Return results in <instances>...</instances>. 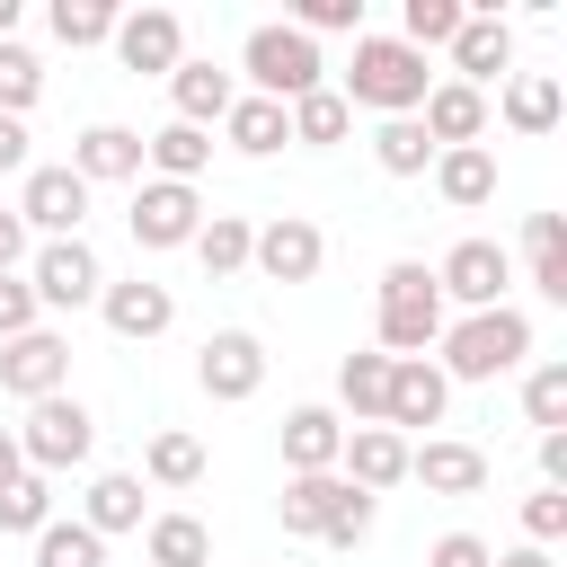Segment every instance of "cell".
Returning a JSON list of instances; mask_svg holds the SVG:
<instances>
[{
  "mask_svg": "<svg viewBox=\"0 0 567 567\" xmlns=\"http://www.w3.org/2000/svg\"><path fill=\"white\" fill-rule=\"evenodd\" d=\"M168 97H177V124H195V133H213V124L230 115V97H239V80H230L221 62H195V53H186V62L168 71Z\"/></svg>",
  "mask_w": 567,
  "mask_h": 567,
  "instance_id": "obj_21",
  "label": "cell"
},
{
  "mask_svg": "<svg viewBox=\"0 0 567 567\" xmlns=\"http://www.w3.org/2000/svg\"><path fill=\"white\" fill-rule=\"evenodd\" d=\"M62 168H71L80 186H124V177L142 186V133H133V124H89Z\"/></svg>",
  "mask_w": 567,
  "mask_h": 567,
  "instance_id": "obj_17",
  "label": "cell"
},
{
  "mask_svg": "<svg viewBox=\"0 0 567 567\" xmlns=\"http://www.w3.org/2000/svg\"><path fill=\"white\" fill-rule=\"evenodd\" d=\"M337 478H346V487H363V496L399 487V478H408V434H390V425H346Z\"/></svg>",
  "mask_w": 567,
  "mask_h": 567,
  "instance_id": "obj_19",
  "label": "cell"
},
{
  "mask_svg": "<svg viewBox=\"0 0 567 567\" xmlns=\"http://www.w3.org/2000/svg\"><path fill=\"white\" fill-rule=\"evenodd\" d=\"M239 71H248V97H275V106H292V97H310V89H328V62H319V44L301 35V27H248V44H239Z\"/></svg>",
  "mask_w": 567,
  "mask_h": 567,
  "instance_id": "obj_3",
  "label": "cell"
},
{
  "mask_svg": "<svg viewBox=\"0 0 567 567\" xmlns=\"http://www.w3.org/2000/svg\"><path fill=\"white\" fill-rule=\"evenodd\" d=\"M558 115H567V89H558V71H505V124H514L523 142L558 133Z\"/></svg>",
  "mask_w": 567,
  "mask_h": 567,
  "instance_id": "obj_22",
  "label": "cell"
},
{
  "mask_svg": "<svg viewBox=\"0 0 567 567\" xmlns=\"http://www.w3.org/2000/svg\"><path fill=\"white\" fill-rule=\"evenodd\" d=\"M9 35H18V0H0V44H9Z\"/></svg>",
  "mask_w": 567,
  "mask_h": 567,
  "instance_id": "obj_52",
  "label": "cell"
},
{
  "mask_svg": "<svg viewBox=\"0 0 567 567\" xmlns=\"http://www.w3.org/2000/svg\"><path fill=\"white\" fill-rule=\"evenodd\" d=\"M142 168L168 177V186H195V177L213 168V133H195V124H159V133H142Z\"/></svg>",
  "mask_w": 567,
  "mask_h": 567,
  "instance_id": "obj_24",
  "label": "cell"
},
{
  "mask_svg": "<svg viewBox=\"0 0 567 567\" xmlns=\"http://www.w3.org/2000/svg\"><path fill=\"white\" fill-rule=\"evenodd\" d=\"M221 133H230V151H248V159H266V151H284L292 133H284V106L275 97H230V115H221Z\"/></svg>",
  "mask_w": 567,
  "mask_h": 567,
  "instance_id": "obj_31",
  "label": "cell"
},
{
  "mask_svg": "<svg viewBox=\"0 0 567 567\" xmlns=\"http://www.w3.org/2000/svg\"><path fill=\"white\" fill-rule=\"evenodd\" d=\"M106 44H115L124 71H159V80L186 62V27H177V9H124Z\"/></svg>",
  "mask_w": 567,
  "mask_h": 567,
  "instance_id": "obj_13",
  "label": "cell"
},
{
  "mask_svg": "<svg viewBox=\"0 0 567 567\" xmlns=\"http://www.w3.org/2000/svg\"><path fill=\"white\" fill-rule=\"evenodd\" d=\"M372 159H381V177H425V168H434V142H425V124H416V115H381Z\"/></svg>",
  "mask_w": 567,
  "mask_h": 567,
  "instance_id": "obj_33",
  "label": "cell"
},
{
  "mask_svg": "<svg viewBox=\"0 0 567 567\" xmlns=\"http://www.w3.org/2000/svg\"><path fill=\"white\" fill-rule=\"evenodd\" d=\"M425 567H496V549H487L478 532H443V540L425 549Z\"/></svg>",
  "mask_w": 567,
  "mask_h": 567,
  "instance_id": "obj_46",
  "label": "cell"
},
{
  "mask_svg": "<svg viewBox=\"0 0 567 567\" xmlns=\"http://www.w3.org/2000/svg\"><path fill=\"white\" fill-rule=\"evenodd\" d=\"M124 221H133V248H186L204 230V195L195 186H168V177H142Z\"/></svg>",
  "mask_w": 567,
  "mask_h": 567,
  "instance_id": "obj_8",
  "label": "cell"
},
{
  "mask_svg": "<svg viewBox=\"0 0 567 567\" xmlns=\"http://www.w3.org/2000/svg\"><path fill=\"white\" fill-rule=\"evenodd\" d=\"M425 89H434L425 53H408L399 35H354V71H346L337 97H346V106H372V115H416Z\"/></svg>",
  "mask_w": 567,
  "mask_h": 567,
  "instance_id": "obj_2",
  "label": "cell"
},
{
  "mask_svg": "<svg viewBox=\"0 0 567 567\" xmlns=\"http://www.w3.org/2000/svg\"><path fill=\"white\" fill-rule=\"evenodd\" d=\"M80 523H89L97 540L142 532V478H133V470H97V478H89V496H80Z\"/></svg>",
  "mask_w": 567,
  "mask_h": 567,
  "instance_id": "obj_25",
  "label": "cell"
},
{
  "mask_svg": "<svg viewBox=\"0 0 567 567\" xmlns=\"http://www.w3.org/2000/svg\"><path fill=\"white\" fill-rule=\"evenodd\" d=\"M97 310H106V328H115L124 346H151V337H168V319H177L168 284H151V275H124V284H106V292H97Z\"/></svg>",
  "mask_w": 567,
  "mask_h": 567,
  "instance_id": "obj_18",
  "label": "cell"
},
{
  "mask_svg": "<svg viewBox=\"0 0 567 567\" xmlns=\"http://www.w3.org/2000/svg\"><path fill=\"white\" fill-rule=\"evenodd\" d=\"M540 487H567V434H540Z\"/></svg>",
  "mask_w": 567,
  "mask_h": 567,
  "instance_id": "obj_48",
  "label": "cell"
},
{
  "mask_svg": "<svg viewBox=\"0 0 567 567\" xmlns=\"http://www.w3.org/2000/svg\"><path fill=\"white\" fill-rule=\"evenodd\" d=\"M44 523H53V478H35V470L9 478V487H0V532H27V540H35Z\"/></svg>",
  "mask_w": 567,
  "mask_h": 567,
  "instance_id": "obj_38",
  "label": "cell"
},
{
  "mask_svg": "<svg viewBox=\"0 0 567 567\" xmlns=\"http://www.w3.org/2000/svg\"><path fill=\"white\" fill-rule=\"evenodd\" d=\"M337 505H346V478H337V470H301V478H284V532L319 540Z\"/></svg>",
  "mask_w": 567,
  "mask_h": 567,
  "instance_id": "obj_29",
  "label": "cell"
},
{
  "mask_svg": "<svg viewBox=\"0 0 567 567\" xmlns=\"http://www.w3.org/2000/svg\"><path fill=\"white\" fill-rule=\"evenodd\" d=\"M142 478H151V487H195V478H204V443H195L186 425H159V434L142 443Z\"/></svg>",
  "mask_w": 567,
  "mask_h": 567,
  "instance_id": "obj_32",
  "label": "cell"
},
{
  "mask_svg": "<svg viewBox=\"0 0 567 567\" xmlns=\"http://www.w3.org/2000/svg\"><path fill=\"white\" fill-rule=\"evenodd\" d=\"M9 434H18V461H27L35 478H53V470H80V461L97 452V416H89L71 390L35 399V408H27V425H9Z\"/></svg>",
  "mask_w": 567,
  "mask_h": 567,
  "instance_id": "obj_5",
  "label": "cell"
},
{
  "mask_svg": "<svg viewBox=\"0 0 567 567\" xmlns=\"http://www.w3.org/2000/svg\"><path fill=\"white\" fill-rule=\"evenodd\" d=\"M523 532H532V549L567 540V487H532V496H523Z\"/></svg>",
  "mask_w": 567,
  "mask_h": 567,
  "instance_id": "obj_43",
  "label": "cell"
},
{
  "mask_svg": "<svg viewBox=\"0 0 567 567\" xmlns=\"http://www.w3.org/2000/svg\"><path fill=\"white\" fill-rule=\"evenodd\" d=\"M27 230H44V239H80V221H89V186L71 177V168H27V195L9 204Z\"/></svg>",
  "mask_w": 567,
  "mask_h": 567,
  "instance_id": "obj_15",
  "label": "cell"
},
{
  "mask_svg": "<svg viewBox=\"0 0 567 567\" xmlns=\"http://www.w3.org/2000/svg\"><path fill=\"white\" fill-rule=\"evenodd\" d=\"M523 416L540 434H567V363H532L523 372Z\"/></svg>",
  "mask_w": 567,
  "mask_h": 567,
  "instance_id": "obj_37",
  "label": "cell"
},
{
  "mask_svg": "<svg viewBox=\"0 0 567 567\" xmlns=\"http://www.w3.org/2000/svg\"><path fill=\"white\" fill-rule=\"evenodd\" d=\"M248 239H257V221H239V213H204V230H195L186 248H195V266H204L213 284H230V275H248Z\"/></svg>",
  "mask_w": 567,
  "mask_h": 567,
  "instance_id": "obj_27",
  "label": "cell"
},
{
  "mask_svg": "<svg viewBox=\"0 0 567 567\" xmlns=\"http://www.w3.org/2000/svg\"><path fill=\"white\" fill-rule=\"evenodd\" d=\"M452 408V381L425 363V354H390V399H381V425L390 434H416V425H443Z\"/></svg>",
  "mask_w": 567,
  "mask_h": 567,
  "instance_id": "obj_12",
  "label": "cell"
},
{
  "mask_svg": "<svg viewBox=\"0 0 567 567\" xmlns=\"http://www.w3.org/2000/svg\"><path fill=\"white\" fill-rule=\"evenodd\" d=\"M461 18H470L461 0H408V9H399V44H408V53H434V44L461 35Z\"/></svg>",
  "mask_w": 567,
  "mask_h": 567,
  "instance_id": "obj_36",
  "label": "cell"
},
{
  "mask_svg": "<svg viewBox=\"0 0 567 567\" xmlns=\"http://www.w3.org/2000/svg\"><path fill=\"white\" fill-rule=\"evenodd\" d=\"M416 124H425L434 151H470V142H487V97L461 89V80H434L425 106H416Z\"/></svg>",
  "mask_w": 567,
  "mask_h": 567,
  "instance_id": "obj_20",
  "label": "cell"
},
{
  "mask_svg": "<svg viewBox=\"0 0 567 567\" xmlns=\"http://www.w3.org/2000/svg\"><path fill=\"white\" fill-rule=\"evenodd\" d=\"M505 284H514V257H505L496 239H461V248L434 266V292H443V301H461V310H496V301H505Z\"/></svg>",
  "mask_w": 567,
  "mask_h": 567,
  "instance_id": "obj_11",
  "label": "cell"
},
{
  "mask_svg": "<svg viewBox=\"0 0 567 567\" xmlns=\"http://www.w3.org/2000/svg\"><path fill=\"white\" fill-rule=\"evenodd\" d=\"M284 27H301L310 44H319V35H363V0H301Z\"/></svg>",
  "mask_w": 567,
  "mask_h": 567,
  "instance_id": "obj_42",
  "label": "cell"
},
{
  "mask_svg": "<svg viewBox=\"0 0 567 567\" xmlns=\"http://www.w3.org/2000/svg\"><path fill=\"white\" fill-rule=\"evenodd\" d=\"M115 18H124V9H106V0H53V35H62L71 53H80V44H106Z\"/></svg>",
  "mask_w": 567,
  "mask_h": 567,
  "instance_id": "obj_41",
  "label": "cell"
},
{
  "mask_svg": "<svg viewBox=\"0 0 567 567\" xmlns=\"http://www.w3.org/2000/svg\"><path fill=\"white\" fill-rule=\"evenodd\" d=\"M434 186H443L452 213H478V204L496 195V151H487V142H470V151H434Z\"/></svg>",
  "mask_w": 567,
  "mask_h": 567,
  "instance_id": "obj_26",
  "label": "cell"
},
{
  "mask_svg": "<svg viewBox=\"0 0 567 567\" xmlns=\"http://www.w3.org/2000/svg\"><path fill=\"white\" fill-rule=\"evenodd\" d=\"M248 266H257L266 284H310V275L328 266V230H319L310 213H275V221H257Z\"/></svg>",
  "mask_w": 567,
  "mask_h": 567,
  "instance_id": "obj_7",
  "label": "cell"
},
{
  "mask_svg": "<svg viewBox=\"0 0 567 567\" xmlns=\"http://www.w3.org/2000/svg\"><path fill=\"white\" fill-rule=\"evenodd\" d=\"M27 292H35V310H80V301L106 292V266H97L89 239H44L27 257Z\"/></svg>",
  "mask_w": 567,
  "mask_h": 567,
  "instance_id": "obj_6",
  "label": "cell"
},
{
  "mask_svg": "<svg viewBox=\"0 0 567 567\" xmlns=\"http://www.w3.org/2000/svg\"><path fill=\"white\" fill-rule=\"evenodd\" d=\"M35 567H106V540L89 523H44L35 532Z\"/></svg>",
  "mask_w": 567,
  "mask_h": 567,
  "instance_id": "obj_39",
  "label": "cell"
},
{
  "mask_svg": "<svg viewBox=\"0 0 567 567\" xmlns=\"http://www.w3.org/2000/svg\"><path fill=\"white\" fill-rule=\"evenodd\" d=\"M372 328H381V354H425V346L443 337V292H434V266H416V257L381 266V310H372Z\"/></svg>",
  "mask_w": 567,
  "mask_h": 567,
  "instance_id": "obj_4",
  "label": "cell"
},
{
  "mask_svg": "<svg viewBox=\"0 0 567 567\" xmlns=\"http://www.w3.org/2000/svg\"><path fill=\"white\" fill-rule=\"evenodd\" d=\"M372 514H381V496H363V487H346V505L328 514V549H354V540H372Z\"/></svg>",
  "mask_w": 567,
  "mask_h": 567,
  "instance_id": "obj_44",
  "label": "cell"
},
{
  "mask_svg": "<svg viewBox=\"0 0 567 567\" xmlns=\"http://www.w3.org/2000/svg\"><path fill=\"white\" fill-rule=\"evenodd\" d=\"M443 381H505V372H523V354H532V319L514 310V301H496V310H461L443 337Z\"/></svg>",
  "mask_w": 567,
  "mask_h": 567,
  "instance_id": "obj_1",
  "label": "cell"
},
{
  "mask_svg": "<svg viewBox=\"0 0 567 567\" xmlns=\"http://www.w3.org/2000/svg\"><path fill=\"white\" fill-rule=\"evenodd\" d=\"M35 97H44V62L9 35V44H0V115H18V124H27V106H35Z\"/></svg>",
  "mask_w": 567,
  "mask_h": 567,
  "instance_id": "obj_40",
  "label": "cell"
},
{
  "mask_svg": "<svg viewBox=\"0 0 567 567\" xmlns=\"http://www.w3.org/2000/svg\"><path fill=\"white\" fill-rule=\"evenodd\" d=\"M337 399L354 425H381V399H390V354H346L337 363Z\"/></svg>",
  "mask_w": 567,
  "mask_h": 567,
  "instance_id": "obj_34",
  "label": "cell"
},
{
  "mask_svg": "<svg viewBox=\"0 0 567 567\" xmlns=\"http://www.w3.org/2000/svg\"><path fill=\"white\" fill-rule=\"evenodd\" d=\"M284 133H292V142H310V151H337V142L354 133V106H346L337 89H310V97H292V106H284Z\"/></svg>",
  "mask_w": 567,
  "mask_h": 567,
  "instance_id": "obj_30",
  "label": "cell"
},
{
  "mask_svg": "<svg viewBox=\"0 0 567 567\" xmlns=\"http://www.w3.org/2000/svg\"><path fill=\"white\" fill-rule=\"evenodd\" d=\"M408 478L425 496H478L487 487V452L478 443H452V434H425V443H408Z\"/></svg>",
  "mask_w": 567,
  "mask_h": 567,
  "instance_id": "obj_16",
  "label": "cell"
},
{
  "mask_svg": "<svg viewBox=\"0 0 567 567\" xmlns=\"http://www.w3.org/2000/svg\"><path fill=\"white\" fill-rule=\"evenodd\" d=\"M195 381H204V399L239 408V399H257V390H266V346H257L248 328H213V337H204V354H195Z\"/></svg>",
  "mask_w": 567,
  "mask_h": 567,
  "instance_id": "obj_10",
  "label": "cell"
},
{
  "mask_svg": "<svg viewBox=\"0 0 567 567\" xmlns=\"http://www.w3.org/2000/svg\"><path fill=\"white\" fill-rule=\"evenodd\" d=\"M9 478H27V461H18V434L0 425V487H9Z\"/></svg>",
  "mask_w": 567,
  "mask_h": 567,
  "instance_id": "obj_50",
  "label": "cell"
},
{
  "mask_svg": "<svg viewBox=\"0 0 567 567\" xmlns=\"http://www.w3.org/2000/svg\"><path fill=\"white\" fill-rule=\"evenodd\" d=\"M27 328H44V310H35L27 275H0V346H9V337H27Z\"/></svg>",
  "mask_w": 567,
  "mask_h": 567,
  "instance_id": "obj_45",
  "label": "cell"
},
{
  "mask_svg": "<svg viewBox=\"0 0 567 567\" xmlns=\"http://www.w3.org/2000/svg\"><path fill=\"white\" fill-rule=\"evenodd\" d=\"M337 452H346V416L337 408H292L284 416V470L301 478V470H337Z\"/></svg>",
  "mask_w": 567,
  "mask_h": 567,
  "instance_id": "obj_23",
  "label": "cell"
},
{
  "mask_svg": "<svg viewBox=\"0 0 567 567\" xmlns=\"http://www.w3.org/2000/svg\"><path fill=\"white\" fill-rule=\"evenodd\" d=\"M18 257H27V221L0 204V275H18Z\"/></svg>",
  "mask_w": 567,
  "mask_h": 567,
  "instance_id": "obj_47",
  "label": "cell"
},
{
  "mask_svg": "<svg viewBox=\"0 0 567 567\" xmlns=\"http://www.w3.org/2000/svg\"><path fill=\"white\" fill-rule=\"evenodd\" d=\"M523 266H532V292L540 301H567V221L558 213H532L523 221Z\"/></svg>",
  "mask_w": 567,
  "mask_h": 567,
  "instance_id": "obj_28",
  "label": "cell"
},
{
  "mask_svg": "<svg viewBox=\"0 0 567 567\" xmlns=\"http://www.w3.org/2000/svg\"><path fill=\"white\" fill-rule=\"evenodd\" d=\"M151 567H213V532L195 514H151Z\"/></svg>",
  "mask_w": 567,
  "mask_h": 567,
  "instance_id": "obj_35",
  "label": "cell"
},
{
  "mask_svg": "<svg viewBox=\"0 0 567 567\" xmlns=\"http://www.w3.org/2000/svg\"><path fill=\"white\" fill-rule=\"evenodd\" d=\"M443 53H452V80L487 97V80H505V71H514V27H505L496 9H470V18H461V35H452Z\"/></svg>",
  "mask_w": 567,
  "mask_h": 567,
  "instance_id": "obj_14",
  "label": "cell"
},
{
  "mask_svg": "<svg viewBox=\"0 0 567 567\" xmlns=\"http://www.w3.org/2000/svg\"><path fill=\"white\" fill-rule=\"evenodd\" d=\"M496 567H558V558H549V549H532V540H523V549H496Z\"/></svg>",
  "mask_w": 567,
  "mask_h": 567,
  "instance_id": "obj_51",
  "label": "cell"
},
{
  "mask_svg": "<svg viewBox=\"0 0 567 567\" xmlns=\"http://www.w3.org/2000/svg\"><path fill=\"white\" fill-rule=\"evenodd\" d=\"M62 381H71V337H62V328H27V337L0 346V390H9V399L35 408V399H53Z\"/></svg>",
  "mask_w": 567,
  "mask_h": 567,
  "instance_id": "obj_9",
  "label": "cell"
},
{
  "mask_svg": "<svg viewBox=\"0 0 567 567\" xmlns=\"http://www.w3.org/2000/svg\"><path fill=\"white\" fill-rule=\"evenodd\" d=\"M9 168H27V124H18V115H0V177H9Z\"/></svg>",
  "mask_w": 567,
  "mask_h": 567,
  "instance_id": "obj_49",
  "label": "cell"
}]
</instances>
